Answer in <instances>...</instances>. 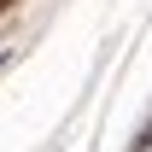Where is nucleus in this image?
I'll use <instances>...</instances> for the list:
<instances>
[{"label": "nucleus", "mask_w": 152, "mask_h": 152, "mask_svg": "<svg viewBox=\"0 0 152 152\" xmlns=\"http://www.w3.org/2000/svg\"><path fill=\"white\" fill-rule=\"evenodd\" d=\"M12 6H18V0H0V12H12Z\"/></svg>", "instance_id": "obj_1"}]
</instances>
